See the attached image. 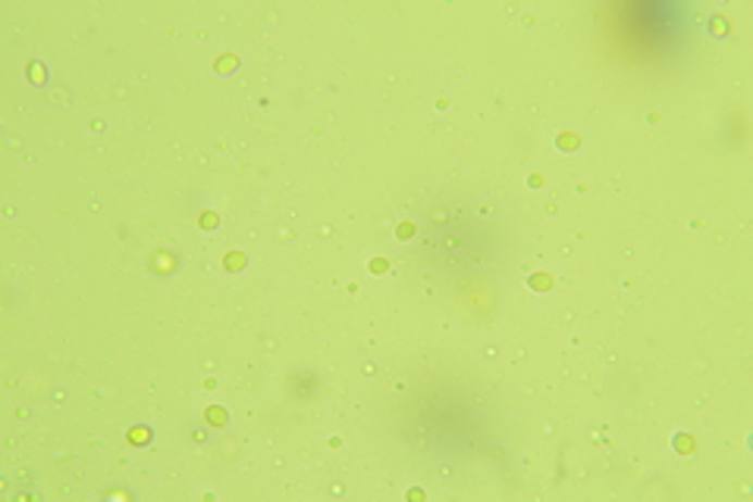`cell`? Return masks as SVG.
Here are the masks:
<instances>
[{
  "instance_id": "1",
  "label": "cell",
  "mask_w": 753,
  "mask_h": 502,
  "mask_svg": "<svg viewBox=\"0 0 753 502\" xmlns=\"http://www.w3.org/2000/svg\"><path fill=\"white\" fill-rule=\"evenodd\" d=\"M675 7H666V3H641V7H631V28L644 38V41H666L675 35Z\"/></svg>"
}]
</instances>
